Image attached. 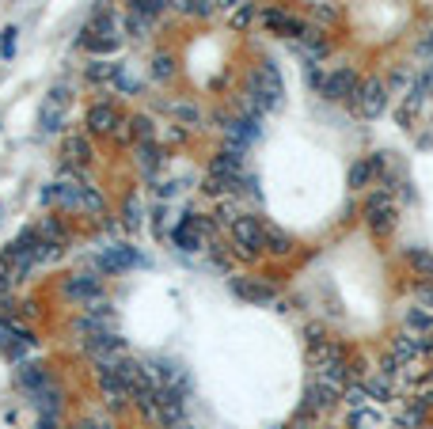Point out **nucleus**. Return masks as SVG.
<instances>
[{
	"label": "nucleus",
	"instance_id": "f8f14e48",
	"mask_svg": "<svg viewBox=\"0 0 433 429\" xmlns=\"http://www.w3.org/2000/svg\"><path fill=\"white\" fill-rule=\"evenodd\" d=\"M99 278L95 273H73L69 281H65V296L69 300H80V304H92V300H99Z\"/></svg>",
	"mask_w": 433,
	"mask_h": 429
},
{
	"label": "nucleus",
	"instance_id": "412c9836",
	"mask_svg": "<svg viewBox=\"0 0 433 429\" xmlns=\"http://www.w3.org/2000/svg\"><path fill=\"white\" fill-rule=\"evenodd\" d=\"M266 228V251L270 255H289L293 251V236L282 232V228H274V224H262Z\"/></svg>",
	"mask_w": 433,
	"mask_h": 429
},
{
	"label": "nucleus",
	"instance_id": "f704fd0d",
	"mask_svg": "<svg viewBox=\"0 0 433 429\" xmlns=\"http://www.w3.org/2000/svg\"><path fill=\"white\" fill-rule=\"evenodd\" d=\"M149 27H152V19H149V16H141V12H129V16H126L129 38H144V35H149Z\"/></svg>",
	"mask_w": 433,
	"mask_h": 429
},
{
	"label": "nucleus",
	"instance_id": "7c9ffc66",
	"mask_svg": "<svg viewBox=\"0 0 433 429\" xmlns=\"http://www.w3.org/2000/svg\"><path fill=\"white\" fill-rule=\"evenodd\" d=\"M118 72H122V65H107V61H92V65H87V80H95V84H103V80L114 84Z\"/></svg>",
	"mask_w": 433,
	"mask_h": 429
},
{
	"label": "nucleus",
	"instance_id": "c85d7f7f",
	"mask_svg": "<svg viewBox=\"0 0 433 429\" xmlns=\"http://www.w3.org/2000/svg\"><path fill=\"white\" fill-rule=\"evenodd\" d=\"M80 213H92V217H103V213H107V202H103V194H99L95 186H84V194H80Z\"/></svg>",
	"mask_w": 433,
	"mask_h": 429
},
{
	"label": "nucleus",
	"instance_id": "39448f33",
	"mask_svg": "<svg viewBox=\"0 0 433 429\" xmlns=\"http://www.w3.org/2000/svg\"><path fill=\"white\" fill-rule=\"evenodd\" d=\"M342 399V388H338V384H331L327 376H319V372H316V376L312 380H308V391H304V403L308 406H312V411L316 414H327L331 411V406H335Z\"/></svg>",
	"mask_w": 433,
	"mask_h": 429
},
{
	"label": "nucleus",
	"instance_id": "8fccbe9b",
	"mask_svg": "<svg viewBox=\"0 0 433 429\" xmlns=\"http://www.w3.org/2000/svg\"><path fill=\"white\" fill-rule=\"evenodd\" d=\"M38 429H53V418H42V422H38Z\"/></svg>",
	"mask_w": 433,
	"mask_h": 429
},
{
	"label": "nucleus",
	"instance_id": "1a4fd4ad",
	"mask_svg": "<svg viewBox=\"0 0 433 429\" xmlns=\"http://www.w3.org/2000/svg\"><path fill=\"white\" fill-rule=\"evenodd\" d=\"M228 289H232V296H240L247 304H274L277 300V293L259 278H228Z\"/></svg>",
	"mask_w": 433,
	"mask_h": 429
},
{
	"label": "nucleus",
	"instance_id": "7ed1b4c3",
	"mask_svg": "<svg viewBox=\"0 0 433 429\" xmlns=\"http://www.w3.org/2000/svg\"><path fill=\"white\" fill-rule=\"evenodd\" d=\"M365 224H369L376 236H387V232L395 228V202H392V190H376L369 202H365Z\"/></svg>",
	"mask_w": 433,
	"mask_h": 429
},
{
	"label": "nucleus",
	"instance_id": "aec40b11",
	"mask_svg": "<svg viewBox=\"0 0 433 429\" xmlns=\"http://www.w3.org/2000/svg\"><path fill=\"white\" fill-rule=\"evenodd\" d=\"M426 418H429V406L418 399V403L403 406V414H399V425H403V429H426Z\"/></svg>",
	"mask_w": 433,
	"mask_h": 429
},
{
	"label": "nucleus",
	"instance_id": "79ce46f5",
	"mask_svg": "<svg viewBox=\"0 0 433 429\" xmlns=\"http://www.w3.org/2000/svg\"><path fill=\"white\" fill-rule=\"evenodd\" d=\"M247 23H251V8H240V12L232 16V27H236V31H243Z\"/></svg>",
	"mask_w": 433,
	"mask_h": 429
},
{
	"label": "nucleus",
	"instance_id": "a878e982",
	"mask_svg": "<svg viewBox=\"0 0 433 429\" xmlns=\"http://www.w3.org/2000/svg\"><path fill=\"white\" fill-rule=\"evenodd\" d=\"M407 262L415 266L418 278H433V251H426V247H410V251H407Z\"/></svg>",
	"mask_w": 433,
	"mask_h": 429
},
{
	"label": "nucleus",
	"instance_id": "c03bdc74",
	"mask_svg": "<svg viewBox=\"0 0 433 429\" xmlns=\"http://www.w3.org/2000/svg\"><path fill=\"white\" fill-rule=\"evenodd\" d=\"M418 53H433V27L426 31V38L418 42Z\"/></svg>",
	"mask_w": 433,
	"mask_h": 429
},
{
	"label": "nucleus",
	"instance_id": "3c124183",
	"mask_svg": "<svg viewBox=\"0 0 433 429\" xmlns=\"http://www.w3.org/2000/svg\"><path fill=\"white\" fill-rule=\"evenodd\" d=\"M80 429H95V422H84V425H80Z\"/></svg>",
	"mask_w": 433,
	"mask_h": 429
},
{
	"label": "nucleus",
	"instance_id": "b1692460",
	"mask_svg": "<svg viewBox=\"0 0 433 429\" xmlns=\"http://www.w3.org/2000/svg\"><path fill=\"white\" fill-rule=\"evenodd\" d=\"M342 403H346L350 411H361V406H369V388H365L361 380H350L346 388H342Z\"/></svg>",
	"mask_w": 433,
	"mask_h": 429
},
{
	"label": "nucleus",
	"instance_id": "72a5a7b5",
	"mask_svg": "<svg viewBox=\"0 0 433 429\" xmlns=\"http://www.w3.org/2000/svg\"><path fill=\"white\" fill-rule=\"evenodd\" d=\"M152 76H156V80H171L175 76V58L171 53H156V58H152Z\"/></svg>",
	"mask_w": 433,
	"mask_h": 429
},
{
	"label": "nucleus",
	"instance_id": "a19ab883",
	"mask_svg": "<svg viewBox=\"0 0 433 429\" xmlns=\"http://www.w3.org/2000/svg\"><path fill=\"white\" fill-rule=\"evenodd\" d=\"M395 372H399V361H395L392 354H387V357L380 361V376H387V380H392V376H395Z\"/></svg>",
	"mask_w": 433,
	"mask_h": 429
},
{
	"label": "nucleus",
	"instance_id": "2eb2a0df",
	"mask_svg": "<svg viewBox=\"0 0 433 429\" xmlns=\"http://www.w3.org/2000/svg\"><path fill=\"white\" fill-rule=\"evenodd\" d=\"M202 239L205 236H202V228L194 224V213L183 217V221L171 228V244L179 247V251H186V255H191V251H202Z\"/></svg>",
	"mask_w": 433,
	"mask_h": 429
},
{
	"label": "nucleus",
	"instance_id": "e433bc0d",
	"mask_svg": "<svg viewBox=\"0 0 433 429\" xmlns=\"http://www.w3.org/2000/svg\"><path fill=\"white\" fill-rule=\"evenodd\" d=\"M133 4V12H141V16H149V19H156L164 12V0H129Z\"/></svg>",
	"mask_w": 433,
	"mask_h": 429
},
{
	"label": "nucleus",
	"instance_id": "864d4df0",
	"mask_svg": "<svg viewBox=\"0 0 433 429\" xmlns=\"http://www.w3.org/2000/svg\"><path fill=\"white\" fill-rule=\"evenodd\" d=\"M103 429H114V425H103Z\"/></svg>",
	"mask_w": 433,
	"mask_h": 429
},
{
	"label": "nucleus",
	"instance_id": "bb28decb",
	"mask_svg": "<svg viewBox=\"0 0 433 429\" xmlns=\"http://www.w3.org/2000/svg\"><path fill=\"white\" fill-rule=\"evenodd\" d=\"M168 111H171V118H179L186 129H202V111H198V107H191V103H171Z\"/></svg>",
	"mask_w": 433,
	"mask_h": 429
},
{
	"label": "nucleus",
	"instance_id": "a211bd4d",
	"mask_svg": "<svg viewBox=\"0 0 433 429\" xmlns=\"http://www.w3.org/2000/svg\"><path fill=\"white\" fill-rule=\"evenodd\" d=\"M118 126H122V118L110 103H95L92 111H87V129H92V134H114Z\"/></svg>",
	"mask_w": 433,
	"mask_h": 429
},
{
	"label": "nucleus",
	"instance_id": "dca6fc26",
	"mask_svg": "<svg viewBox=\"0 0 433 429\" xmlns=\"http://www.w3.org/2000/svg\"><path fill=\"white\" fill-rule=\"evenodd\" d=\"M262 23L270 27L274 35L293 38V42L304 35V23H301V19H296V16H285V12H274V8H266V12H262Z\"/></svg>",
	"mask_w": 433,
	"mask_h": 429
},
{
	"label": "nucleus",
	"instance_id": "de8ad7c7",
	"mask_svg": "<svg viewBox=\"0 0 433 429\" xmlns=\"http://www.w3.org/2000/svg\"><path fill=\"white\" fill-rule=\"evenodd\" d=\"M418 80H422V84H426V87H433V61H429V65H426V69H422V72H418Z\"/></svg>",
	"mask_w": 433,
	"mask_h": 429
},
{
	"label": "nucleus",
	"instance_id": "49530a36",
	"mask_svg": "<svg viewBox=\"0 0 433 429\" xmlns=\"http://www.w3.org/2000/svg\"><path fill=\"white\" fill-rule=\"evenodd\" d=\"M156 194H160V197H175V194H179V183H164Z\"/></svg>",
	"mask_w": 433,
	"mask_h": 429
},
{
	"label": "nucleus",
	"instance_id": "37998d69",
	"mask_svg": "<svg viewBox=\"0 0 433 429\" xmlns=\"http://www.w3.org/2000/svg\"><path fill=\"white\" fill-rule=\"evenodd\" d=\"M8 308H12V289H8V285H0V315H4Z\"/></svg>",
	"mask_w": 433,
	"mask_h": 429
},
{
	"label": "nucleus",
	"instance_id": "f257e3e1",
	"mask_svg": "<svg viewBox=\"0 0 433 429\" xmlns=\"http://www.w3.org/2000/svg\"><path fill=\"white\" fill-rule=\"evenodd\" d=\"M80 46L87 53H118V35H114V16H92L87 27L80 31Z\"/></svg>",
	"mask_w": 433,
	"mask_h": 429
},
{
	"label": "nucleus",
	"instance_id": "f03ea898",
	"mask_svg": "<svg viewBox=\"0 0 433 429\" xmlns=\"http://www.w3.org/2000/svg\"><path fill=\"white\" fill-rule=\"evenodd\" d=\"M232 239H236V255L240 259H255L259 251L266 247V228L259 217H251V213H243L236 224H232Z\"/></svg>",
	"mask_w": 433,
	"mask_h": 429
},
{
	"label": "nucleus",
	"instance_id": "f3484780",
	"mask_svg": "<svg viewBox=\"0 0 433 429\" xmlns=\"http://www.w3.org/2000/svg\"><path fill=\"white\" fill-rule=\"evenodd\" d=\"M296 50H301L308 61H324L327 53H331V42L324 38V31H319V27H308L304 23V35L296 38Z\"/></svg>",
	"mask_w": 433,
	"mask_h": 429
},
{
	"label": "nucleus",
	"instance_id": "4c0bfd02",
	"mask_svg": "<svg viewBox=\"0 0 433 429\" xmlns=\"http://www.w3.org/2000/svg\"><path fill=\"white\" fill-rule=\"evenodd\" d=\"M129 126H133V137L137 141H152V118H129Z\"/></svg>",
	"mask_w": 433,
	"mask_h": 429
},
{
	"label": "nucleus",
	"instance_id": "4468645a",
	"mask_svg": "<svg viewBox=\"0 0 433 429\" xmlns=\"http://www.w3.org/2000/svg\"><path fill=\"white\" fill-rule=\"evenodd\" d=\"M99 395H103V403L110 406V411H122L129 399V388L122 384L118 372H99Z\"/></svg>",
	"mask_w": 433,
	"mask_h": 429
},
{
	"label": "nucleus",
	"instance_id": "0eeeda50",
	"mask_svg": "<svg viewBox=\"0 0 433 429\" xmlns=\"http://www.w3.org/2000/svg\"><path fill=\"white\" fill-rule=\"evenodd\" d=\"M384 107H387V84L380 80V76H373V80H365L361 92H358V111L365 118H380Z\"/></svg>",
	"mask_w": 433,
	"mask_h": 429
},
{
	"label": "nucleus",
	"instance_id": "2f4dec72",
	"mask_svg": "<svg viewBox=\"0 0 433 429\" xmlns=\"http://www.w3.org/2000/svg\"><path fill=\"white\" fill-rule=\"evenodd\" d=\"M376 179V171H373V163L369 160H358V163H353V168H350V186H353V190H361V186H369Z\"/></svg>",
	"mask_w": 433,
	"mask_h": 429
},
{
	"label": "nucleus",
	"instance_id": "a18cd8bd",
	"mask_svg": "<svg viewBox=\"0 0 433 429\" xmlns=\"http://www.w3.org/2000/svg\"><path fill=\"white\" fill-rule=\"evenodd\" d=\"M213 4L228 8V12H232V8H236V12H240V8H247V0H213Z\"/></svg>",
	"mask_w": 433,
	"mask_h": 429
},
{
	"label": "nucleus",
	"instance_id": "58836bf2",
	"mask_svg": "<svg viewBox=\"0 0 433 429\" xmlns=\"http://www.w3.org/2000/svg\"><path fill=\"white\" fill-rule=\"evenodd\" d=\"M217 217H220V221H225V224L232 228V224H236V221H240L243 213H240V209H236V202H220V209H217Z\"/></svg>",
	"mask_w": 433,
	"mask_h": 429
},
{
	"label": "nucleus",
	"instance_id": "6e6d98bb",
	"mask_svg": "<svg viewBox=\"0 0 433 429\" xmlns=\"http://www.w3.org/2000/svg\"><path fill=\"white\" fill-rule=\"evenodd\" d=\"M399 429H403V425H399Z\"/></svg>",
	"mask_w": 433,
	"mask_h": 429
},
{
	"label": "nucleus",
	"instance_id": "c756f323",
	"mask_svg": "<svg viewBox=\"0 0 433 429\" xmlns=\"http://www.w3.org/2000/svg\"><path fill=\"white\" fill-rule=\"evenodd\" d=\"M38 236L46 239V244H53V247H65V244H69V236H65V228H61L58 221H53V217H46V221L38 224Z\"/></svg>",
	"mask_w": 433,
	"mask_h": 429
},
{
	"label": "nucleus",
	"instance_id": "393cba45",
	"mask_svg": "<svg viewBox=\"0 0 433 429\" xmlns=\"http://www.w3.org/2000/svg\"><path fill=\"white\" fill-rule=\"evenodd\" d=\"M380 425H384V418L376 411H369V406L350 411V418H346V429H380Z\"/></svg>",
	"mask_w": 433,
	"mask_h": 429
},
{
	"label": "nucleus",
	"instance_id": "6ab92c4d",
	"mask_svg": "<svg viewBox=\"0 0 433 429\" xmlns=\"http://www.w3.org/2000/svg\"><path fill=\"white\" fill-rule=\"evenodd\" d=\"M164 163V156H160V148H156V141H137V168H141V175H156V168Z\"/></svg>",
	"mask_w": 433,
	"mask_h": 429
},
{
	"label": "nucleus",
	"instance_id": "5fc2aeb1",
	"mask_svg": "<svg viewBox=\"0 0 433 429\" xmlns=\"http://www.w3.org/2000/svg\"><path fill=\"white\" fill-rule=\"evenodd\" d=\"M274 429H282V425H274Z\"/></svg>",
	"mask_w": 433,
	"mask_h": 429
},
{
	"label": "nucleus",
	"instance_id": "6e6552de",
	"mask_svg": "<svg viewBox=\"0 0 433 429\" xmlns=\"http://www.w3.org/2000/svg\"><path fill=\"white\" fill-rule=\"evenodd\" d=\"M141 251L137 247H126V244H114V247H107L103 255H99V270L103 273H122V270H133V266H141Z\"/></svg>",
	"mask_w": 433,
	"mask_h": 429
},
{
	"label": "nucleus",
	"instance_id": "423d86ee",
	"mask_svg": "<svg viewBox=\"0 0 433 429\" xmlns=\"http://www.w3.org/2000/svg\"><path fill=\"white\" fill-rule=\"evenodd\" d=\"M319 92H324V99H353V103H358V92H361V80H358V72L353 69H335L324 80V87H319Z\"/></svg>",
	"mask_w": 433,
	"mask_h": 429
},
{
	"label": "nucleus",
	"instance_id": "09e8293b",
	"mask_svg": "<svg viewBox=\"0 0 433 429\" xmlns=\"http://www.w3.org/2000/svg\"><path fill=\"white\" fill-rule=\"evenodd\" d=\"M316 16H319V19H335V8H327V4H316Z\"/></svg>",
	"mask_w": 433,
	"mask_h": 429
},
{
	"label": "nucleus",
	"instance_id": "473e14b6",
	"mask_svg": "<svg viewBox=\"0 0 433 429\" xmlns=\"http://www.w3.org/2000/svg\"><path fill=\"white\" fill-rule=\"evenodd\" d=\"M122 224H126L129 232H137V228L144 224V209H141V197L137 194L126 197V221H122Z\"/></svg>",
	"mask_w": 433,
	"mask_h": 429
},
{
	"label": "nucleus",
	"instance_id": "cd10ccee",
	"mask_svg": "<svg viewBox=\"0 0 433 429\" xmlns=\"http://www.w3.org/2000/svg\"><path fill=\"white\" fill-rule=\"evenodd\" d=\"M361 384L369 388V399H376V403H392L395 399V388H392L387 376H373V380H361Z\"/></svg>",
	"mask_w": 433,
	"mask_h": 429
},
{
	"label": "nucleus",
	"instance_id": "20e7f679",
	"mask_svg": "<svg viewBox=\"0 0 433 429\" xmlns=\"http://www.w3.org/2000/svg\"><path fill=\"white\" fill-rule=\"evenodd\" d=\"M27 349H35V335H31L23 323L0 315V354H8L12 361H23Z\"/></svg>",
	"mask_w": 433,
	"mask_h": 429
},
{
	"label": "nucleus",
	"instance_id": "9b49d317",
	"mask_svg": "<svg viewBox=\"0 0 433 429\" xmlns=\"http://www.w3.org/2000/svg\"><path fill=\"white\" fill-rule=\"evenodd\" d=\"M399 365H415V361L426 354V346H422V335H410V331H399L392 338V349H387Z\"/></svg>",
	"mask_w": 433,
	"mask_h": 429
},
{
	"label": "nucleus",
	"instance_id": "603ef678",
	"mask_svg": "<svg viewBox=\"0 0 433 429\" xmlns=\"http://www.w3.org/2000/svg\"><path fill=\"white\" fill-rule=\"evenodd\" d=\"M175 429H191V425H186V422H183V425H175Z\"/></svg>",
	"mask_w": 433,
	"mask_h": 429
},
{
	"label": "nucleus",
	"instance_id": "ddd939ff",
	"mask_svg": "<svg viewBox=\"0 0 433 429\" xmlns=\"http://www.w3.org/2000/svg\"><path fill=\"white\" fill-rule=\"evenodd\" d=\"M16 384L23 388L27 395H38L46 384H53V376L42 365H35V361H19V369H16Z\"/></svg>",
	"mask_w": 433,
	"mask_h": 429
},
{
	"label": "nucleus",
	"instance_id": "5701e85b",
	"mask_svg": "<svg viewBox=\"0 0 433 429\" xmlns=\"http://www.w3.org/2000/svg\"><path fill=\"white\" fill-rule=\"evenodd\" d=\"M65 160L87 168V163H92V145H87L84 137H69V141H65Z\"/></svg>",
	"mask_w": 433,
	"mask_h": 429
},
{
	"label": "nucleus",
	"instance_id": "c9c22d12",
	"mask_svg": "<svg viewBox=\"0 0 433 429\" xmlns=\"http://www.w3.org/2000/svg\"><path fill=\"white\" fill-rule=\"evenodd\" d=\"M415 300L426 308V312H433V278H422V281L415 285Z\"/></svg>",
	"mask_w": 433,
	"mask_h": 429
},
{
	"label": "nucleus",
	"instance_id": "4be33fe9",
	"mask_svg": "<svg viewBox=\"0 0 433 429\" xmlns=\"http://www.w3.org/2000/svg\"><path fill=\"white\" fill-rule=\"evenodd\" d=\"M407 331L410 335H429L433 331V312H426V308H407Z\"/></svg>",
	"mask_w": 433,
	"mask_h": 429
},
{
	"label": "nucleus",
	"instance_id": "ea45409f",
	"mask_svg": "<svg viewBox=\"0 0 433 429\" xmlns=\"http://www.w3.org/2000/svg\"><path fill=\"white\" fill-rule=\"evenodd\" d=\"M183 12L186 16H209V12H213V0H186Z\"/></svg>",
	"mask_w": 433,
	"mask_h": 429
},
{
	"label": "nucleus",
	"instance_id": "9d476101",
	"mask_svg": "<svg viewBox=\"0 0 433 429\" xmlns=\"http://www.w3.org/2000/svg\"><path fill=\"white\" fill-rule=\"evenodd\" d=\"M209 175H220V179H240V175H243V148L240 145L220 148L217 156L209 160Z\"/></svg>",
	"mask_w": 433,
	"mask_h": 429
}]
</instances>
